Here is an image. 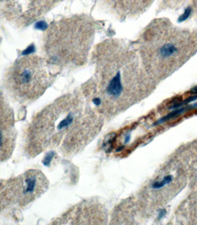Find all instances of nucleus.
Segmentation results:
<instances>
[{
  "label": "nucleus",
  "mask_w": 197,
  "mask_h": 225,
  "mask_svg": "<svg viewBox=\"0 0 197 225\" xmlns=\"http://www.w3.org/2000/svg\"><path fill=\"white\" fill-rule=\"evenodd\" d=\"M54 155V152L53 150H51V151L49 152L46 155V156L45 157L44 161H42L43 164L46 166H48L49 165L50 161H52V158H53Z\"/></svg>",
  "instance_id": "nucleus-12"
},
{
  "label": "nucleus",
  "mask_w": 197,
  "mask_h": 225,
  "mask_svg": "<svg viewBox=\"0 0 197 225\" xmlns=\"http://www.w3.org/2000/svg\"><path fill=\"white\" fill-rule=\"evenodd\" d=\"M104 120L85 97L74 94L60 97L31 119L24 133V155L33 159L56 149L64 158H72L100 134Z\"/></svg>",
  "instance_id": "nucleus-2"
},
{
  "label": "nucleus",
  "mask_w": 197,
  "mask_h": 225,
  "mask_svg": "<svg viewBox=\"0 0 197 225\" xmlns=\"http://www.w3.org/2000/svg\"><path fill=\"white\" fill-rule=\"evenodd\" d=\"M94 29L92 21L83 19H65L53 23L45 37L47 62L57 66L82 64L91 48Z\"/></svg>",
  "instance_id": "nucleus-4"
},
{
  "label": "nucleus",
  "mask_w": 197,
  "mask_h": 225,
  "mask_svg": "<svg viewBox=\"0 0 197 225\" xmlns=\"http://www.w3.org/2000/svg\"><path fill=\"white\" fill-rule=\"evenodd\" d=\"M188 108H180V109H178V110H176L175 111H172V113H169V114H168L166 116H165L164 117L162 118L161 119H159L158 120H157L154 124V126L155 125H160L161 123H163L167 121H168L169 120H170L171 119L176 117V116H178L179 115H181V113H184V111H186V110H188Z\"/></svg>",
  "instance_id": "nucleus-9"
},
{
  "label": "nucleus",
  "mask_w": 197,
  "mask_h": 225,
  "mask_svg": "<svg viewBox=\"0 0 197 225\" xmlns=\"http://www.w3.org/2000/svg\"><path fill=\"white\" fill-rule=\"evenodd\" d=\"M194 15L197 19V0H192V5L190 7Z\"/></svg>",
  "instance_id": "nucleus-13"
},
{
  "label": "nucleus",
  "mask_w": 197,
  "mask_h": 225,
  "mask_svg": "<svg viewBox=\"0 0 197 225\" xmlns=\"http://www.w3.org/2000/svg\"><path fill=\"white\" fill-rule=\"evenodd\" d=\"M134 48L115 39L102 42L95 52V72L83 93L107 120L149 95L158 85L145 70Z\"/></svg>",
  "instance_id": "nucleus-1"
},
{
  "label": "nucleus",
  "mask_w": 197,
  "mask_h": 225,
  "mask_svg": "<svg viewBox=\"0 0 197 225\" xmlns=\"http://www.w3.org/2000/svg\"><path fill=\"white\" fill-rule=\"evenodd\" d=\"M108 211L99 200L84 199L69 208L54 219L52 225H106Z\"/></svg>",
  "instance_id": "nucleus-7"
},
{
  "label": "nucleus",
  "mask_w": 197,
  "mask_h": 225,
  "mask_svg": "<svg viewBox=\"0 0 197 225\" xmlns=\"http://www.w3.org/2000/svg\"><path fill=\"white\" fill-rule=\"evenodd\" d=\"M141 63L158 84L179 70L197 53V30L182 28L164 17L154 19L136 43Z\"/></svg>",
  "instance_id": "nucleus-3"
},
{
  "label": "nucleus",
  "mask_w": 197,
  "mask_h": 225,
  "mask_svg": "<svg viewBox=\"0 0 197 225\" xmlns=\"http://www.w3.org/2000/svg\"><path fill=\"white\" fill-rule=\"evenodd\" d=\"M1 161H8L12 155L16 145L17 131L15 127L13 111L6 101L1 99Z\"/></svg>",
  "instance_id": "nucleus-8"
},
{
  "label": "nucleus",
  "mask_w": 197,
  "mask_h": 225,
  "mask_svg": "<svg viewBox=\"0 0 197 225\" xmlns=\"http://www.w3.org/2000/svg\"><path fill=\"white\" fill-rule=\"evenodd\" d=\"M49 181L38 169H29L1 182V211L13 207L25 208L47 191Z\"/></svg>",
  "instance_id": "nucleus-6"
},
{
  "label": "nucleus",
  "mask_w": 197,
  "mask_h": 225,
  "mask_svg": "<svg viewBox=\"0 0 197 225\" xmlns=\"http://www.w3.org/2000/svg\"><path fill=\"white\" fill-rule=\"evenodd\" d=\"M186 0H162L161 6L164 9H176L184 4Z\"/></svg>",
  "instance_id": "nucleus-10"
},
{
  "label": "nucleus",
  "mask_w": 197,
  "mask_h": 225,
  "mask_svg": "<svg viewBox=\"0 0 197 225\" xmlns=\"http://www.w3.org/2000/svg\"><path fill=\"white\" fill-rule=\"evenodd\" d=\"M51 64L41 57L24 56L9 68L5 86L12 97L20 103L34 102L42 96L53 80Z\"/></svg>",
  "instance_id": "nucleus-5"
},
{
  "label": "nucleus",
  "mask_w": 197,
  "mask_h": 225,
  "mask_svg": "<svg viewBox=\"0 0 197 225\" xmlns=\"http://www.w3.org/2000/svg\"><path fill=\"white\" fill-rule=\"evenodd\" d=\"M167 214V210L165 209H160L159 211H158V219H162L163 218H164Z\"/></svg>",
  "instance_id": "nucleus-14"
},
{
  "label": "nucleus",
  "mask_w": 197,
  "mask_h": 225,
  "mask_svg": "<svg viewBox=\"0 0 197 225\" xmlns=\"http://www.w3.org/2000/svg\"><path fill=\"white\" fill-rule=\"evenodd\" d=\"M173 178L172 176H167L163 178L161 181L155 182L153 183L152 188L154 189H159L164 187L167 184H169L172 181Z\"/></svg>",
  "instance_id": "nucleus-11"
}]
</instances>
